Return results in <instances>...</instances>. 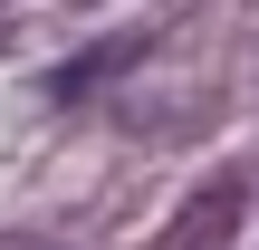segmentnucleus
Instances as JSON below:
<instances>
[{"instance_id":"nucleus-1","label":"nucleus","mask_w":259,"mask_h":250,"mask_svg":"<svg viewBox=\"0 0 259 250\" xmlns=\"http://www.w3.org/2000/svg\"><path fill=\"white\" fill-rule=\"evenodd\" d=\"M240 202H250V193H240V173H211V183L183 202V231H173V250H221L231 231H240Z\"/></svg>"},{"instance_id":"nucleus-2","label":"nucleus","mask_w":259,"mask_h":250,"mask_svg":"<svg viewBox=\"0 0 259 250\" xmlns=\"http://www.w3.org/2000/svg\"><path fill=\"white\" fill-rule=\"evenodd\" d=\"M125 58H144V39H106V48H77V58L58 67V96H87V87H106Z\"/></svg>"},{"instance_id":"nucleus-3","label":"nucleus","mask_w":259,"mask_h":250,"mask_svg":"<svg viewBox=\"0 0 259 250\" xmlns=\"http://www.w3.org/2000/svg\"><path fill=\"white\" fill-rule=\"evenodd\" d=\"M0 250H38V241H0Z\"/></svg>"}]
</instances>
